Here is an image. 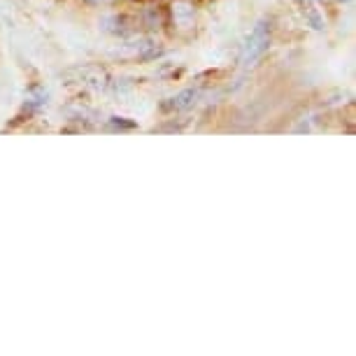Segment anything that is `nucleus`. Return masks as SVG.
<instances>
[{
	"label": "nucleus",
	"mask_w": 356,
	"mask_h": 356,
	"mask_svg": "<svg viewBox=\"0 0 356 356\" xmlns=\"http://www.w3.org/2000/svg\"><path fill=\"white\" fill-rule=\"evenodd\" d=\"M268 47H270V26H268L266 22H259L257 26H254V31L250 33V38H247V42L243 47L240 63L254 65L268 51Z\"/></svg>",
	"instance_id": "f257e3e1"
},
{
	"label": "nucleus",
	"mask_w": 356,
	"mask_h": 356,
	"mask_svg": "<svg viewBox=\"0 0 356 356\" xmlns=\"http://www.w3.org/2000/svg\"><path fill=\"white\" fill-rule=\"evenodd\" d=\"M172 19L177 29H191L193 22H196V15H193V5L189 0H177L172 5Z\"/></svg>",
	"instance_id": "f03ea898"
},
{
	"label": "nucleus",
	"mask_w": 356,
	"mask_h": 356,
	"mask_svg": "<svg viewBox=\"0 0 356 356\" xmlns=\"http://www.w3.org/2000/svg\"><path fill=\"white\" fill-rule=\"evenodd\" d=\"M196 98H198V91L186 89V91L179 93V96L170 98V103H165L163 110H186V107H191L193 103H196Z\"/></svg>",
	"instance_id": "7ed1b4c3"
},
{
	"label": "nucleus",
	"mask_w": 356,
	"mask_h": 356,
	"mask_svg": "<svg viewBox=\"0 0 356 356\" xmlns=\"http://www.w3.org/2000/svg\"><path fill=\"white\" fill-rule=\"evenodd\" d=\"M86 3H91V5H105V3H114V0H86Z\"/></svg>",
	"instance_id": "20e7f679"
},
{
	"label": "nucleus",
	"mask_w": 356,
	"mask_h": 356,
	"mask_svg": "<svg viewBox=\"0 0 356 356\" xmlns=\"http://www.w3.org/2000/svg\"><path fill=\"white\" fill-rule=\"evenodd\" d=\"M340 3H347V0H340Z\"/></svg>",
	"instance_id": "39448f33"
}]
</instances>
